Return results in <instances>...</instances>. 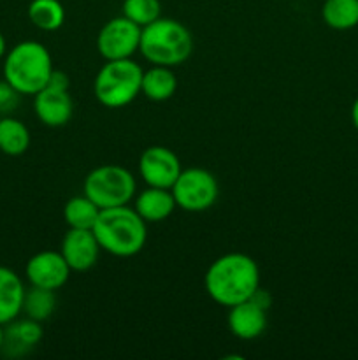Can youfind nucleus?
<instances>
[{
    "label": "nucleus",
    "instance_id": "obj_5",
    "mask_svg": "<svg viewBox=\"0 0 358 360\" xmlns=\"http://www.w3.org/2000/svg\"><path fill=\"white\" fill-rule=\"evenodd\" d=\"M142 72L132 58L105 60V65H102L93 81L95 98L104 108H125L140 94Z\"/></svg>",
    "mask_w": 358,
    "mask_h": 360
},
{
    "label": "nucleus",
    "instance_id": "obj_3",
    "mask_svg": "<svg viewBox=\"0 0 358 360\" xmlns=\"http://www.w3.org/2000/svg\"><path fill=\"white\" fill-rule=\"evenodd\" d=\"M139 51L153 65H181L192 56L193 37L178 20L160 16L142 27Z\"/></svg>",
    "mask_w": 358,
    "mask_h": 360
},
{
    "label": "nucleus",
    "instance_id": "obj_15",
    "mask_svg": "<svg viewBox=\"0 0 358 360\" xmlns=\"http://www.w3.org/2000/svg\"><path fill=\"white\" fill-rule=\"evenodd\" d=\"M25 285L9 267L0 266V323L7 326L21 315Z\"/></svg>",
    "mask_w": 358,
    "mask_h": 360
},
{
    "label": "nucleus",
    "instance_id": "obj_23",
    "mask_svg": "<svg viewBox=\"0 0 358 360\" xmlns=\"http://www.w3.org/2000/svg\"><path fill=\"white\" fill-rule=\"evenodd\" d=\"M121 14L142 28L160 18L161 4L160 0H123Z\"/></svg>",
    "mask_w": 358,
    "mask_h": 360
},
{
    "label": "nucleus",
    "instance_id": "obj_25",
    "mask_svg": "<svg viewBox=\"0 0 358 360\" xmlns=\"http://www.w3.org/2000/svg\"><path fill=\"white\" fill-rule=\"evenodd\" d=\"M251 301L256 302V304L263 309H269L270 304H272V297H270L269 292L263 290V288H260V287L256 288L255 294L251 295Z\"/></svg>",
    "mask_w": 358,
    "mask_h": 360
},
{
    "label": "nucleus",
    "instance_id": "obj_28",
    "mask_svg": "<svg viewBox=\"0 0 358 360\" xmlns=\"http://www.w3.org/2000/svg\"><path fill=\"white\" fill-rule=\"evenodd\" d=\"M4 329H2V323H0V350H2V347H4Z\"/></svg>",
    "mask_w": 358,
    "mask_h": 360
},
{
    "label": "nucleus",
    "instance_id": "obj_9",
    "mask_svg": "<svg viewBox=\"0 0 358 360\" xmlns=\"http://www.w3.org/2000/svg\"><path fill=\"white\" fill-rule=\"evenodd\" d=\"M183 167L179 157L165 146H150L139 158V174L147 186L172 188Z\"/></svg>",
    "mask_w": 358,
    "mask_h": 360
},
{
    "label": "nucleus",
    "instance_id": "obj_12",
    "mask_svg": "<svg viewBox=\"0 0 358 360\" xmlns=\"http://www.w3.org/2000/svg\"><path fill=\"white\" fill-rule=\"evenodd\" d=\"M35 116L46 127H63L70 122L74 112V102L69 90L55 88L46 84L42 90L34 95Z\"/></svg>",
    "mask_w": 358,
    "mask_h": 360
},
{
    "label": "nucleus",
    "instance_id": "obj_24",
    "mask_svg": "<svg viewBox=\"0 0 358 360\" xmlns=\"http://www.w3.org/2000/svg\"><path fill=\"white\" fill-rule=\"evenodd\" d=\"M20 97L21 94L13 84L7 83L6 79H0V112L2 115L13 112L20 104Z\"/></svg>",
    "mask_w": 358,
    "mask_h": 360
},
{
    "label": "nucleus",
    "instance_id": "obj_27",
    "mask_svg": "<svg viewBox=\"0 0 358 360\" xmlns=\"http://www.w3.org/2000/svg\"><path fill=\"white\" fill-rule=\"evenodd\" d=\"M6 53H7V42H6V39H4V35L0 34V58H4V56H6Z\"/></svg>",
    "mask_w": 358,
    "mask_h": 360
},
{
    "label": "nucleus",
    "instance_id": "obj_18",
    "mask_svg": "<svg viewBox=\"0 0 358 360\" xmlns=\"http://www.w3.org/2000/svg\"><path fill=\"white\" fill-rule=\"evenodd\" d=\"M30 146V132L27 125L16 118H0V151L9 157H20Z\"/></svg>",
    "mask_w": 358,
    "mask_h": 360
},
{
    "label": "nucleus",
    "instance_id": "obj_22",
    "mask_svg": "<svg viewBox=\"0 0 358 360\" xmlns=\"http://www.w3.org/2000/svg\"><path fill=\"white\" fill-rule=\"evenodd\" d=\"M55 290H48V288L41 287H30L28 290H25L23 309H21V313H25L27 319L42 323L55 313Z\"/></svg>",
    "mask_w": 358,
    "mask_h": 360
},
{
    "label": "nucleus",
    "instance_id": "obj_6",
    "mask_svg": "<svg viewBox=\"0 0 358 360\" xmlns=\"http://www.w3.org/2000/svg\"><path fill=\"white\" fill-rule=\"evenodd\" d=\"M83 190L100 210L126 206L135 197V178L121 165L104 164L88 172Z\"/></svg>",
    "mask_w": 358,
    "mask_h": 360
},
{
    "label": "nucleus",
    "instance_id": "obj_20",
    "mask_svg": "<svg viewBox=\"0 0 358 360\" xmlns=\"http://www.w3.org/2000/svg\"><path fill=\"white\" fill-rule=\"evenodd\" d=\"M28 20L39 30L55 32L65 21V9L60 0H32L28 6Z\"/></svg>",
    "mask_w": 358,
    "mask_h": 360
},
{
    "label": "nucleus",
    "instance_id": "obj_1",
    "mask_svg": "<svg viewBox=\"0 0 358 360\" xmlns=\"http://www.w3.org/2000/svg\"><path fill=\"white\" fill-rule=\"evenodd\" d=\"M204 287L216 304L225 308L241 304L260 287L258 264L246 253H225L206 271Z\"/></svg>",
    "mask_w": 358,
    "mask_h": 360
},
{
    "label": "nucleus",
    "instance_id": "obj_11",
    "mask_svg": "<svg viewBox=\"0 0 358 360\" xmlns=\"http://www.w3.org/2000/svg\"><path fill=\"white\" fill-rule=\"evenodd\" d=\"M100 252L95 234L86 229H69L60 246V253L69 264L70 271L76 273L90 271L97 264Z\"/></svg>",
    "mask_w": 358,
    "mask_h": 360
},
{
    "label": "nucleus",
    "instance_id": "obj_26",
    "mask_svg": "<svg viewBox=\"0 0 358 360\" xmlns=\"http://www.w3.org/2000/svg\"><path fill=\"white\" fill-rule=\"evenodd\" d=\"M351 122H353L354 129L358 130V97L357 101L353 102V108H351Z\"/></svg>",
    "mask_w": 358,
    "mask_h": 360
},
{
    "label": "nucleus",
    "instance_id": "obj_13",
    "mask_svg": "<svg viewBox=\"0 0 358 360\" xmlns=\"http://www.w3.org/2000/svg\"><path fill=\"white\" fill-rule=\"evenodd\" d=\"M228 313V329L235 338L251 341L262 336L267 329V309L260 308L251 299L232 306Z\"/></svg>",
    "mask_w": 358,
    "mask_h": 360
},
{
    "label": "nucleus",
    "instance_id": "obj_7",
    "mask_svg": "<svg viewBox=\"0 0 358 360\" xmlns=\"http://www.w3.org/2000/svg\"><path fill=\"white\" fill-rule=\"evenodd\" d=\"M171 192L178 207L188 213H202L218 200L220 186L213 172L207 169L192 167L181 171Z\"/></svg>",
    "mask_w": 358,
    "mask_h": 360
},
{
    "label": "nucleus",
    "instance_id": "obj_16",
    "mask_svg": "<svg viewBox=\"0 0 358 360\" xmlns=\"http://www.w3.org/2000/svg\"><path fill=\"white\" fill-rule=\"evenodd\" d=\"M178 90V77L171 67L153 65L142 72L140 94L153 102L168 101Z\"/></svg>",
    "mask_w": 358,
    "mask_h": 360
},
{
    "label": "nucleus",
    "instance_id": "obj_4",
    "mask_svg": "<svg viewBox=\"0 0 358 360\" xmlns=\"http://www.w3.org/2000/svg\"><path fill=\"white\" fill-rule=\"evenodd\" d=\"M53 58L48 48L37 41H23L6 53L4 79L21 95H35L48 84Z\"/></svg>",
    "mask_w": 358,
    "mask_h": 360
},
{
    "label": "nucleus",
    "instance_id": "obj_19",
    "mask_svg": "<svg viewBox=\"0 0 358 360\" xmlns=\"http://www.w3.org/2000/svg\"><path fill=\"white\" fill-rule=\"evenodd\" d=\"M321 18L333 30H350L358 25V0H325Z\"/></svg>",
    "mask_w": 358,
    "mask_h": 360
},
{
    "label": "nucleus",
    "instance_id": "obj_10",
    "mask_svg": "<svg viewBox=\"0 0 358 360\" xmlns=\"http://www.w3.org/2000/svg\"><path fill=\"white\" fill-rule=\"evenodd\" d=\"M25 274L32 287L58 290L69 281L70 267L60 252L44 250L32 257L25 267Z\"/></svg>",
    "mask_w": 358,
    "mask_h": 360
},
{
    "label": "nucleus",
    "instance_id": "obj_17",
    "mask_svg": "<svg viewBox=\"0 0 358 360\" xmlns=\"http://www.w3.org/2000/svg\"><path fill=\"white\" fill-rule=\"evenodd\" d=\"M9 329L4 330V347L13 350V354H23V352L34 348L42 340L41 322L32 319L13 320L7 323Z\"/></svg>",
    "mask_w": 358,
    "mask_h": 360
},
{
    "label": "nucleus",
    "instance_id": "obj_21",
    "mask_svg": "<svg viewBox=\"0 0 358 360\" xmlns=\"http://www.w3.org/2000/svg\"><path fill=\"white\" fill-rule=\"evenodd\" d=\"M100 207L83 193L69 199L63 206V220L69 225V229H86L91 231L97 221Z\"/></svg>",
    "mask_w": 358,
    "mask_h": 360
},
{
    "label": "nucleus",
    "instance_id": "obj_8",
    "mask_svg": "<svg viewBox=\"0 0 358 360\" xmlns=\"http://www.w3.org/2000/svg\"><path fill=\"white\" fill-rule=\"evenodd\" d=\"M142 28L121 16L109 20L100 28L97 37V49L105 60L132 58L139 51Z\"/></svg>",
    "mask_w": 358,
    "mask_h": 360
},
{
    "label": "nucleus",
    "instance_id": "obj_2",
    "mask_svg": "<svg viewBox=\"0 0 358 360\" xmlns=\"http://www.w3.org/2000/svg\"><path fill=\"white\" fill-rule=\"evenodd\" d=\"M91 232L102 252L119 259L137 255L147 239L146 221L128 204L100 210Z\"/></svg>",
    "mask_w": 358,
    "mask_h": 360
},
{
    "label": "nucleus",
    "instance_id": "obj_14",
    "mask_svg": "<svg viewBox=\"0 0 358 360\" xmlns=\"http://www.w3.org/2000/svg\"><path fill=\"white\" fill-rule=\"evenodd\" d=\"M175 207L178 204L171 190L157 188V186H147L146 190H142L135 197V204H133V210L146 224H160L167 220Z\"/></svg>",
    "mask_w": 358,
    "mask_h": 360
}]
</instances>
